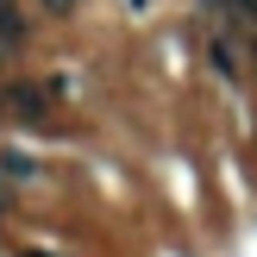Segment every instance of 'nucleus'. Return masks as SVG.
Returning <instances> with one entry per match:
<instances>
[{
	"instance_id": "1",
	"label": "nucleus",
	"mask_w": 257,
	"mask_h": 257,
	"mask_svg": "<svg viewBox=\"0 0 257 257\" xmlns=\"http://www.w3.org/2000/svg\"><path fill=\"white\" fill-rule=\"evenodd\" d=\"M50 94H57V82H19V88H7V113L13 119H25V125H50Z\"/></svg>"
},
{
	"instance_id": "2",
	"label": "nucleus",
	"mask_w": 257,
	"mask_h": 257,
	"mask_svg": "<svg viewBox=\"0 0 257 257\" xmlns=\"http://www.w3.org/2000/svg\"><path fill=\"white\" fill-rule=\"evenodd\" d=\"M207 69L213 75H220V82H238V69H245V57H238V44H232V38H207Z\"/></svg>"
},
{
	"instance_id": "3",
	"label": "nucleus",
	"mask_w": 257,
	"mask_h": 257,
	"mask_svg": "<svg viewBox=\"0 0 257 257\" xmlns=\"http://www.w3.org/2000/svg\"><path fill=\"white\" fill-rule=\"evenodd\" d=\"M32 176H38L32 151H19V145H0V182H7V188H19V182H32Z\"/></svg>"
},
{
	"instance_id": "4",
	"label": "nucleus",
	"mask_w": 257,
	"mask_h": 257,
	"mask_svg": "<svg viewBox=\"0 0 257 257\" xmlns=\"http://www.w3.org/2000/svg\"><path fill=\"white\" fill-rule=\"evenodd\" d=\"M25 32H32V25H25L19 0H0V44H7V50H19V44H25Z\"/></svg>"
},
{
	"instance_id": "5",
	"label": "nucleus",
	"mask_w": 257,
	"mask_h": 257,
	"mask_svg": "<svg viewBox=\"0 0 257 257\" xmlns=\"http://www.w3.org/2000/svg\"><path fill=\"white\" fill-rule=\"evenodd\" d=\"M38 7H44V13H50V19H69V13H75V7H82V0H38Z\"/></svg>"
},
{
	"instance_id": "6",
	"label": "nucleus",
	"mask_w": 257,
	"mask_h": 257,
	"mask_svg": "<svg viewBox=\"0 0 257 257\" xmlns=\"http://www.w3.org/2000/svg\"><path fill=\"white\" fill-rule=\"evenodd\" d=\"M0 213H13V188L7 182H0Z\"/></svg>"
},
{
	"instance_id": "7",
	"label": "nucleus",
	"mask_w": 257,
	"mask_h": 257,
	"mask_svg": "<svg viewBox=\"0 0 257 257\" xmlns=\"http://www.w3.org/2000/svg\"><path fill=\"white\" fill-rule=\"evenodd\" d=\"M19 257H57V251H44V245H25V251H19Z\"/></svg>"
},
{
	"instance_id": "8",
	"label": "nucleus",
	"mask_w": 257,
	"mask_h": 257,
	"mask_svg": "<svg viewBox=\"0 0 257 257\" xmlns=\"http://www.w3.org/2000/svg\"><path fill=\"white\" fill-rule=\"evenodd\" d=\"M0 113H7V88H0Z\"/></svg>"
},
{
	"instance_id": "9",
	"label": "nucleus",
	"mask_w": 257,
	"mask_h": 257,
	"mask_svg": "<svg viewBox=\"0 0 257 257\" xmlns=\"http://www.w3.org/2000/svg\"><path fill=\"white\" fill-rule=\"evenodd\" d=\"M125 7H145V0H125Z\"/></svg>"
},
{
	"instance_id": "10",
	"label": "nucleus",
	"mask_w": 257,
	"mask_h": 257,
	"mask_svg": "<svg viewBox=\"0 0 257 257\" xmlns=\"http://www.w3.org/2000/svg\"><path fill=\"white\" fill-rule=\"evenodd\" d=\"M0 57H7V44H0Z\"/></svg>"
}]
</instances>
